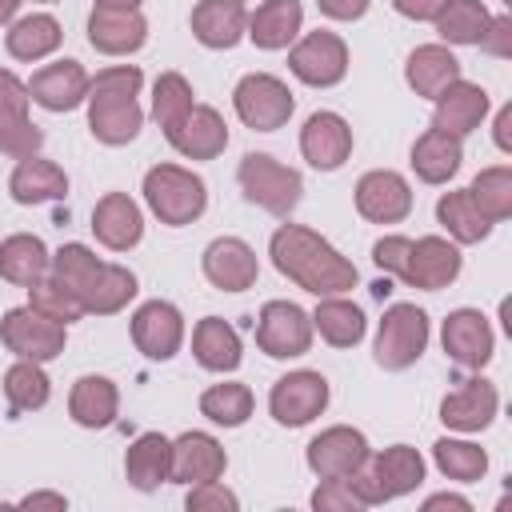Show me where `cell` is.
I'll return each mask as SVG.
<instances>
[{"label":"cell","instance_id":"6da1fadb","mask_svg":"<svg viewBox=\"0 0 512 512\" xmlns=\"http://www.w3.org/2000/svg\"><path fill=\"white\" fill-rule=\"evenodd\" d=\"M268 256L280 276H288L296 288L320 296H344L356 288V264L344 260L320 232L304 224H280L268 240Z\"/></svg>","mask_w":512,"mask_h":512},{"label":"cell","instance_id":"7a4b0ae2","mask_svg":"<svg viewBox=\"0 0 512 512\" xmlns=\"http://www.w3.org/2000/svg\"><path fill=\"white\" fill-rule=\"evenodd\" d=\"M144 204L152 216L168 228H184L204 216L208 208V184L180 164H156L144 172Z\"/></svg>","mask_w":512,"mask_h":512},{"label":"cell","instance_id":"3957f363","mask_svg":"<svg viewBox=\"0 0 512 512\" xmlns=\"http://www.w3.org/2000/svg\"><path fill=\"white\" fill-rule=\"evenodd\" d=\"M352 484H356V492L368 508L400 500V496H408L424 484V456L412 444H392V448L368 456V464L352 476Z\"/></svg>","mask_w":512,"mask_h":512},{"label":"cell","instance_id":"277c9868","mask_svg":"<svg viewBox=\"0 0 512 512\" xmlns=\"http://www.w3.org/2000/svg\"><path fill=\"white\" fill-rule=\"evenodd\" d=\"M236 180H240V192L248 204L272 212V216H292V208L300 204L304 196V180L296 168L280 164L276 156L268 152H248L236 168Z\"/></svg>","mask_w":512,"mask_h":512},{"label":"cell","instance_id":"5b68a950","mask_svg":"<svg viewBox=\"0 0 512 512\" xmlns=\"http://www.w3.org/2000/svg\"><path fill=\"white\" fill-rule=\"evenodd\" d=\"M428 336H432V324H428V312L416 308V304H392L384 308L380 316V328H376V364L384 372H404L412 368L424 348H428Z\"/></svg>","mask_w":512,"mask_h":512},{"label":"cell","instance_id":"8992f818","mask_svg":"<svg viewBox=\"0 0 512 512\" xmlns=\"http://www.w3.org/2000/svg\"><path fill=\"white\" fill-rule=\"evenodd\" d=\"M232 108H236V116H240L244 128H252V132H276V128H284L292 120L296 100H292V88L280 76H272V72H248L232 88Z\"/></svg>","mask_w":512,"mask_h":512},{"label":"cell","instance_id":"52a82bcc","mask_svg":"<svg viewBox=\"0 0 512 512\" xmlns=\"http://www.w3.org/2000/svg\"><path fill=\"white\" fill-rule=\"evenodd\" d=\"M0 340L4 348L16 356V360H36V364H48L64 352V340H68V324H56L48 320L44 312H36L32 304H20V308H8L0 316Z\"/></svg>","mask_w":512,"mask_h":512},{"label":"cell","instance_id":"ba28073f","mask_svg":"<svg viewBox=\"0 0 512 512\" xmlns=\"http://www.w3.org/2000/svg\"><path fill=\"white\" fill-rule=\"evenodd\" d=\"M288 72L308 88H332L348 76V44L328 28L304 32L288 48Z\"/></svg>","mask_w":512,"mask_h":512},{"label":"cell","instance_id":"9c48e42d","mask_svg":"<svg viewBox=\"0 0 512 512\" xmlns=\"http://www.w3.org/2000/svg\"><path fill=\"white\" fill-rule=\"evenodd\" d=\"M312 316L292 300H268L256 316V348L272 360H296L312 348Z\"/></svg>","mask_w":512,"mask_h":512},{"label":"cell","instance_id":"30bf717a","mask_svg":"<svg viewBox=\"0 0 512 512\" xmlns=\"http://www.w3.org/2000/svg\"><path fill=\"white\" fill-rule=\"evenodd\" d=\"M328 396H332V388H328V380H324L320 372L296 368V372H288V376H280V380L272 384V392H268V412H272V420L284 424V428H304V424H312V420L328 408Z\"/></svg>","mask_w":512,"mask_h":512},{"label":"cell","instance_id":"8fae6325","mask_svg":"<svg viewBox=\"0 0 512 512\" xmlns=\"http://www.w3.org/2000/svg\"><path fill=\"white\" fill-rule=\"evenodd\" d=\"M372 448H368V436L352 424H332L324 428L320 436L308 440L304 448V460L308 468L320 476V480H340V476H356L364 464H368Z\"/></svg>","mask_w":512,"mask_h":512},{"label":"cell","instance_id":"7c38bea8","mask_svg":"<svg viewBox=\"0 0 512 512\" xmlns=\"http://www.w3.org/2000/svg\"><path fill=\"white\" fill-rule=\"evenodd\" d=\"M28 104V84L12 68H0V152L12 160H24L44 144V132L32 124Z\"/></svg>","mask_w":512,"mask_h":512},{"label":"cell","instance_id":"4fadbf2b","mask_svg":"<svg viewBox=\"0 0 512 512\" xmlns=\"http://www.w3.org/2000/svg\"><path fill=\"white\" fill-rule=\"evenodd\" d=\"M352 200L368 224H400L412 212V184L392 168H372L356 180Z\"/></svg>","mask_w":512,"mask_h":512},{"label":"cell","instance_id":"5bb4252c","mask_svg":"<svg viewBox=\"0 0 512 512\" xmlns=\"http://www.w3.org/2000/svg\"><path fill=\"white\" fill-rule=\"evenodd\" d=\"M440 344L452 364L480 372L496 352V332L480 308H456V312H448V320L440 328Z\"/></svg>","mask_w":512,"mask_h":512},{"label":"cell","instance_id":"9a60e30c","mask_svg":"<svg viewBox=\"0 0 512 512\" xmlns=\"http://www.w3.org/2000/svg\"><path fill=\"white\" fill-rule=\"evenodd\" d=\"M132 344L148 360H172L184 344V312L172 300H144L132 312Z\"/></svg>","mask_w":512,"mask_h":512},{"label":"cell","instance_id":"2e32d148","mask_svg":"<svg viewBox=\"0 0 512 512\" xmlns=\"http://www.w3.org/2000/svg\"><path fill=\"white\" fill-rule=\"evenodd\" d=\"M200 268H204V280L220 292H248L260 276V260H256L252 244L240 236H216L204 248Z\"/></svg>","mask_w":512,"mask_h":512},{"label":"cell","instance_id":"e0dca14e","mask_svg":"<svg viewBox=\"0 0 512 512\" xmlns=\"http://www.w3.org/2000/svg\"><path fill=\"white\" fill-rule=\"evenodd\" d=\"M500 412V392L492 380L484 376H472V380H460V388H452L444 400H440V420L444 428L452 432H484Z\"/></svg>","mask_w":512,"mask_h":512},{"label":"cell","instance_id":"ac0fdd59","mask_svg":"<svg viewBox=\"0 0 512 512\" xmlns=\"http://www.w3.org/2000/svg\"><path fill=\"white\" fill-rule=\"evenodd\" d=\"M88 80L92 76L84 72V64L64 56V60H52V64L32 72L28 96H32V104H40L48 112H72L88 100Z\"/></svg>","mask_w":512,"mask_h":512},{"label":"cell","instance_id":"d6986e66","mask_svg":"<svg viewBox=\"0 0 512 512\" xmlns=\"http://www.w3.org/2000/svg\"><path fill=\"white\" fill-rule=\"evenodd\" d=\"M300 156L316 172H336L352 156V128L340 112H312L300 128Z\"/></svg>","mask_w":512,"mask_h":512},{"label":"cell","instance_id":"ffe728a7","mask_svg":"<svg viewBox=\"0 0 512 512\" xmlns=\"http://www.w3.org/2000/svg\"><path fill=\"white\" fill-rule=\"evenodd\" d=\"M460 268H464V256H460L456 240H448V236H420V240H412L404 284L424 288V292H440V288H448L460 276Z\"/></svg>","mask_w":512,"mask_h":512},{"label":"cell","instance_id":"44dd1931","mask_svg":"<svg viewBox=\"0 0 512 512\" xmlns=\"http://www.w3.org/2000/svg\"><path fill=\"white\" fill-rule=\"evenodd\" d=\"M92 232L108 252H128L144 240V212L128 192H104L92 208Z\"/></svg>","mask_w":512,"mask_h":512},{"label":"cell","instance_id":"7402d4cb","mask_svg":"<svg viewBox=\"0 0 512 512\" xmlns=\"http://www.w3.org/2000/svg\"><path fill=\"white\" fill-rule=\"evenodd\" d=\"M164 140L184 156V160H216L224 148H228V124L216 108L208 104H192L188 116L164 132Z\"/></svg>","mask_w":512,"mask_h":512},{"label":"cell","instance_id":"603a6c76","mask_svg":"<svg viewBox=\"0 0 512 512\" xmlns=\"http://www.w3.org/2000/svg\"><path fill=\"white\" fill-rule=\"evenodd\" d=\"M224 468H228V452L212 432H180L172 440V484L220 480Z\"/></svg>","mask_w":512,"mask_h":512},{"label":"cell","instance_id":"cb8c5ba5","mask_svg":"<svg viewBox=\"0 0 512 512\" xmlns=\"http://www.w3.org/2000/svg\"><path fill=\"white\" fill-rule=\"evenodd\" d=\"M436 112H432V128H440V132H452V136H468V132H476L480 124H484V116H488V92L480 88V84H472V80H452L436 100Z\"/></svg>","mask_w":512,"mask_h":512},{"label":"cell","instance_id":"d4e9b609","mask_svg":"<svg viewBox=\"0 0 512 512\" xmlns=\"http://www.w3.org/2000/svg\"><path fill=\"white\" fill-rule=\"evenodd\" d=\"M84 104H88V132L108 148L132 144L144 128V108L136 96H88Z\"/></svg>","mask_w":512,"mask_h":512},{"label":"cell","instance_id":"484cf974","mask_svg":"<svg viewBox=\"0 0 512 512\" xmlns=\"http://www.w3.org/2000/svg\"><path fill=\"white\" fill-rule=\"evenodd\" d=\"M148 40V20L140 16V8L132 12H116V8H92L88 16V44L104 56H132L140 52Z\"/></svg>","mask_w":512,"mask_h":512},{"label":"cell","instance_id":"4316f807","mask_svg":"<svg viewBox=\"0 0 512 512\" xmlns=\"http://www.w3.org/2000/svg\"><path fill=\"white\" fill-rule=\"evenodd\" d=\"M192 36L212 48V52H224V48H236L244 40V28H248V8L244 0H200L192 8Z\"/></svg>","mask_w":512,"mask_h":512},{"label":"cell","instance_id":"83f0119b","mask_svg":"<svg viewBox=\"0 0 512 512\" xmlns=\"http://www.w3.org/2000/svg\"><path fill=\"white\" fill-rule=\"evenodd\" d=\"M300 28H304V4L300 0H260L256 12H248L244 36L264 52H280L300 36Z\"/></svg>","mask_w":512,"mask_h":512},{"label":"cell","instance_id":"f1b7e54d","mask_svg":"<svg viewBox=\"0 0 512 512\" xmlns=\"http://www.w3.org/2000/svg\"><path fill=\"white\" fill-rule=\"evenodd\" d=\"M124 476L136 492H156L172 484V440L160 432H140L124 452Z\"/></svg>","mask_w":512,"mask_h":512},{"label":"cell","instance_id":"f546056e","mask_svg":"<svg viewBox=\"0 0 512 512\" xmlns=\"http://www.w3.org/2000/svg\"><path fill=\"white\" fill-rule=\"evenodd\" d=\"M8 192L16 204H48V200H64L68 196V176L56 160H44L40 152L16 160L12 176H8Z\"/></svg>","mask_w":512,"mask_h":512},{"label":"cell","instance_id":"4dcf8cb0","mask_svg":"<svg viewBox=\"0 0 512 512\" xmlns=\"http://www.w3.org/2000/svg\"><path fill=\"white\" fill-rule=\"evenodd\" d=\"M192 356H196V364L200 368H208V372H236L240 368V360H244V344H240V332L228 324V320H220V316H204V320H196V328H192Z\"/></svg>","mask_w":512,"mask_h":512},{"label":"cell","instance_id":"1f68e13d","mask_svg":"<svg viewBox=\"0 0 512 512\" xmlns=\"http://www.w3.org/2000/svg\"><path fill=\"white\" fill-rule=\"evenodd\" d=\"M64 32H60V20L48 16V12H28V16H16L4 32V48L12 60L20 64H36V60H48L56 48H60Z\"/></svg>","mask_w":512,"mask_h":512},{"label":"cell","instance_id":"d6a6232c","mask_svg":"<svg viewBox=\"0 0 512 512\" xmlns=\"http://www.w3.org/2000/svg\"><path fill=\"white\" fill-rule=\"evenodd\" d=\"M460 160H464V144L452 132L424 128L416 136V144H412V172L424 184H448L460 172Z\"/></svg>","mask_w":512,"mask_h":512},{"label":"cell","instance_id":"836d02e7","mask_svg":"<svg viewBox=\"0 0 512 512\" xmlns=\"http://www.w3.org/2000/svg\"><path fill=\"white\" fill-rule=\"evenodd\" d=\"M116 412H120V388L108 380V376H80L68 392V416L80 424V428H108L116 424Z\"/></svg>","mask_w":512,"mask_h":512},{"label":"cell","instance_id":"e575fe53","mask_svg":"<svg viewBox=\"0 0 512 512\" xmlns=\"http://www.w3.org/2000/svg\"><path fill=\"white\" fill-rule=\"evenodd\" d=\"M404 80L416 96L436 100L452 80H460V60L452 56L448 44H420L404 64Z\"/></svg>","mask_w":512,"mask_h":512},{"label":"cell","instance_id":"d590c367","mask_svg":"<svg viewBox=\"0 0 512 512\" xmlns=\"http://www.w3.org/2000/svg\"><path fill=\"white\" fill-rule=\"evenodd\" d=\"M308 316H312V332H320V340L332 348H356L368 332L364 308L352 304L348 296H320V304Z\"/></svg>","mask_w":512,"mask_h":512},{"label":"cell","instance_id":"8d00e7d4","mask_svg":"<svg viewBox=\"0 0 512 512\" xmlns=\"http://www.w3.org/2000/svg\"><path fill=\"white\" fill-rule=\"evenodd\" d=\"M48 264H52V252L40 236L12 232L8 240H0V280L16 288H32L40 276H48Z\"/></svg>","mask_w":512,"mask_h":512},{"label":"cell","instance_id":"74e56055","mask_svg":"<svg viewBox=\"0 0 512 512\" xmlns=\"http://www.w3.org/2000/svg\"><path fill=\"white\" fill-rule=\"evenodd\" d=\"M436 224H440V228L448 232V240H456V244H480V240H488V232H492V220L472 204L468 188L444 192V196L436 200Z\"/></svg>","mask_w":512,"mask_h":512},{"label":"cell","instance_id":"f35d334b","mask_svg":"<svg viewBox=\"0 0 512 512\" xmlns=\"http://www.w3.org/2000/svg\"><path fill=\"white\" fill-rule=\"evenodd\" d=\"M136 296V272L124 264H100V272L92 276V284L84 288L80 304L92 316H112L120 308H128V300Z\"/></svg>","mask_w":512,"mask_h":512},{"label":"cell","instance_id":"ab89813d","mask_svg":"<svg viewBox=\"0 0 512 512\" xmlns=\"http://www.w3.org/2000/svg\"><path fill=\"white\" fill-rule=\"evenodd\" d=\"M488 20H492V12L484 8V0H448V4L436 12L432 24H436L440 44L464 48V44H480Z\"/></svg>","mask_w":512,"mask_h":512},{"label":"cell","instance_id":"60d3db41","mask_svg":"<svg viewBox=\"0 0 512 512\" xmlns=\"http://www.w3.org/2000/svg\"><path fill=\"white\" fill-rule=\"evenodd\" d=\"M252 404H256V396L240 380H220L200 392V416H208L216 428H240L252 416Z\"/></svg>","mask_w":512,"mask_h":512},{"label":"cell","instance_id":"b9f144b4","mask_svg":"<svg viewBox=\"0 0 512 512\" xmlns=\"http://www.w3.org/2000/svg\"><path fill=\"white\" fill-rule=\"evenodd\" d=\"M432 460H436V468H440L448 480H456V484H476V480H484V472H488V452H484L480 444L464 440V436H440V440L432 444Z\"/></svg>","mask_w":512,"mask_h":512},{"label":"cell","instance_id":"7bdbcfd3","mask_svg":"<svg viewBox=\"0 0 512 512\" xmlns=\"http://www.w3.org/2000/svg\"><path fill=\"white\" fill-rule=\"evenodd\" d=\"M4 396L12 404V412H36L48 404L52 396V380L44 372V364L36 360H16L8 372H4Z\"/></svg>","mask_w":512,"mask_h":512},{"label":"cell","instance_id":"ee69618b","mask_svg":"<svg viewBox=\"0 0 512 512\" xmlns=\"http://www.w3.org/2000/svg\"><path fill=\"white\" fill-rule=\"evenodd\" d=\"M468 196L472 204L492 220H508L512 216V164H492V168H480L476 180L468 184Z\"/></svg>","mask_w":512,"mask_h":512},{"label":"cell","instance_id":"f6af8a7d","mask_svg":"<svg viewBox=\"0 0 512 512\" xmlns=\"http://www.w3.org/2000/svg\"><path fill=\"white\" fill-rule=\"evenodd\" d=\"M192 96L196 92H192V84L180 72H160L156 76V84H152V116H156L160 132H172L188 116V108L196 104Z\"/></svg>","mask_w":512,"mask_h":512},{"label":"cell","instance_id":"bcb514c9","mask_svg":"<svg viewBox=\"0 0 512 512\" xmlns=\"http://www.w3.org/2000/svg\"><path fill=\"white\" fill-rule=\"evenodd\" d=\"M100 256L88 248V244H60L56 252H52V264H48V272L64 284V288H72L76 296H84V288L92 284V276L100 272Z\"/></svg>","mask_w":512,"mask_h":512},{"label":"cell","instance_id":"7dc6e473","mask_svg":"<svg viewBox=\"0 0 512 512\" xmlns=\"http://www.w3.org/2000/svg\"><path fill=\"white\" fill-rule=\"evenodd\" d=\"M28 304H32L36 312H44L48 320H56V324H72V320H80V316H84L80 296H76L72 288H64L52 272H48V276H40V280L28 288Z\"/></svg>","mask_w":512,"mask_h":512},{"label":"cell","instance_id":"c3c4849f","mask_svg":"<svg viewBox=\"0 0 512 512\" xmlns=\"http://www.w3.org/2000/svg\"><path fill=\"white\" fill-rule=\"evenodd\" d=\"M144 72L136 64H108L88 80V96H140Z\"/></svg>","mask_w":512,"mask_h":512},{"label":"cell","instance_id":"681fc988","mask_svg":"<svg viewBox=\"0 0 512 512\" xmlns=\"http://www.w3.org/2000/svg\"><path fill=\"white\" fill-rule=\"evenodd\" d=\"M308 504H312L316 512H364V508H368V504L360 500V492H356L352 476H340V480H320Z\"/></svg>","mask_w":512,"mask_h":512},{"label":"cell","instance_id":"f907efd6","mask_svg":"<svg viewBox=\"0 0 512 512\" xmlns=\"http://www.w3.org/2000/svg\"><path fill=\"white\" fill-rule=\"evenodd\" d=\"M184 508H188V512H236L240 500H236V492L224 488L220 480H204V484H188Z\"/></svg>","mask_w":512,"mask_h":512},{"label":"cell","instance_id":"816d5d0a","mask_svg":"<svg viewBox=\"0 0 512 512\" xmlns=\"http://www.w3.org/2000/svg\"><path fill=\"white\" fill-rule=\"evenodd\" d=\"M408 252H412V240L400 236V232H388L372 244V264L384 272V276H396L404 280V268H408Z\"/></svg>","mask_w":512,"mask_h":512},{"label":"cell","instance_id":"f5cc1de1","mask_svg":"<svg viewBox=\"0 0 512 512\" xmlns=\"http://www.w3.org/2000/svg\"><path fill=\"white\" fill-rule=\"evenodd\" d=\"M480 48L488 56H500V60L512 56V16H492L484 36H480Z\"/></svg>","mask_w":512,"mask_h":512},{"label":"cell","instance_id":"db71d44e","mask_svg":"<svg viewBox=\"0 0 512 512\" xmlns=\"http://www.w3.org/2000/svg\"><path fill=\"white\" fill-rule=\"evenodd\" d=\"M368 4H372V0H316V8H320L328 20H344V24L360 20V16L368 12Z\"/></svg>","mask_w":512,"mask_h":512},{"label":"cell","instance_id":"11a10c76","mask_svg":"<svg viewBox=\"0 0 512 512\" xmlns=\"http://www.w3.org/2000/svg\"><path fill=\"white\" fill-rule=\"evenodd\" d=\"M448 0H392V8L404 16V20H436V12L444 8Z\"/></svg>","mask_w":512,"mask_h":512},{"label":"cell","instance_id":"9f6ffc18","mask_svg":"<svg viewBox=\"0 0 512 512\" xmlns=\"http://www.w3.org/2000/svg\"><path fill=\"white\" fill-rule=\"evenodd\" d=\"M492 140L500 152H512V104H504L496 112V124H492Z\"/></svg>","mask_w":512,"mask_h":512},{"label":"cell","instance_id":"6f0895ef","mask_svg":"<svg viewBox=\"0 0 512 512\" xmlns=\"http://www.w3.org/2000/svg\"><path fill=\"white\" fill-rule=\"evenodd\" d=\"M440 508H456V512H472V500L456 496V492H436L424 500V512H440Z\"/></svg>","mask_w":512,"mask_h":512},{"label":"cell","instance_id":"680465c9","mask_svg":"<svg viewBox=\"0 0 512 512\" xmlns=\"http://www.w3.org/2000/svg\"><path fill=\"white\" fill-rule=\"evenodd\" d=\"M20 508H56V512H64L68 500L60 492H28V496H20Z\"/></svg>","mask_w":512,"mask_h":512},{"label":"cell","instance_id":"91938a15","mask_svg":"<svg viewBox=\"0 0 512 512\" xmlns=\"http://www.w3.org/2000/svg\"><path fill=\"white\" fill-rule=\"evenodd\" d=\"M20 4H24V0H0V28H8V24L16 20V12H20Z\"/></svg>","mask_w":512,"mask_h":512},{"label":"cell","instance_id":"94428289","mask_svg":"<svg viewBox=\"0 0 512 512\" xmlns=\"http://www.w3.org/2000/svg\"><path fill=\"white\" fill-rule=\"evenodd\" d=\"M144 0H96V8H116V12H132V8H140Z\"/></svg>","mask_w":512,"mask_h":512},{"label":"cell","instance_id":"6125c7cd","mask_svg":"<svg viewBox=\"0 0 512 512\" xmlns=\"http://www.w3.org/2000/svg\"><path fill=\"white\" fill-rule=\"evenodd\" d=\"M32 4H56V0H32Z\"/></svg>","mask_w":512,"mask_h":512}]
</instances>
